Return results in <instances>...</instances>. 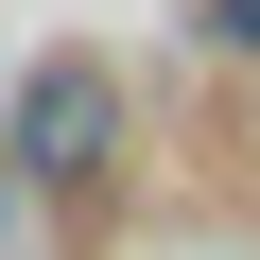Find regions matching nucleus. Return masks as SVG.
Here are the masks:
<instances>
[{"mask_svg":"<svg viewBox=\"0 0 260 260\" xmlns=\"http://www.w3.org/2000/svg\"><path fill=\"white\" fill-rule=\"evenodd\" d=\"M191 52L208 70H260V0H191Z\"/></svg>","mask_w":260,"mask_h":260,"instance_id":"nucleus-2","label":"nucleus"},{"mask_svg":"<svg viewBox=\"0 0 260 260\" xmlns=\"http://www.w3.org/2000/svg\"><path fill=\"white\" fill-rule=\"evenodd\" d=\"M104 156H121V70L104 52H35L18 70V174L35 191H104Z\"/></svg>","mask_w":260,"mask_h":260,"instance_id":"nucleus-1","label":"nucleus"}]
</instances>
